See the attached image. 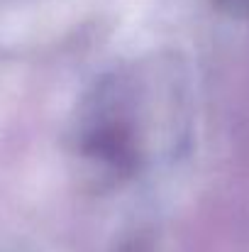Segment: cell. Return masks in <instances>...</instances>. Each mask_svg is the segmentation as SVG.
<instances>
[{"instance_id": "6da1fadb", "label": "cell", "mask_w": 249, "mask_h": 252, "mask_svg": "<svg viewBox=\"0 0 249 252\" xmlns=\"http://www.w3.org/2000/svg\"><path fill=\"white\" fill-rule=\"evenodd\" d=\"M225 7L237 10V12H249V0H220Z\"/></svg>"}]
</instances>
